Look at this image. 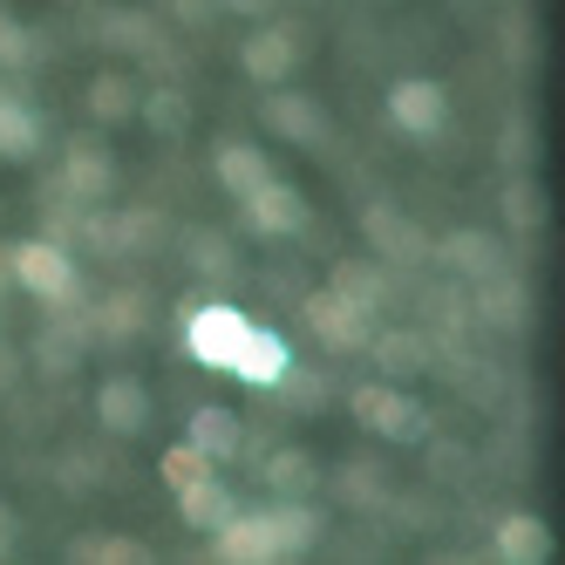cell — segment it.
Returning a JSON list of instances; mask_svg holds the SVG:
<instances>
[{"mask_svg":"<svg viewBox=\"0 0 565 565\" xmlns=\"http://www.w3.org/2000/svg\"><path fill=\"white\" fill-rule=\"evenodd\" d=\"M246 328L253 320L238 313L232 300H212V307H191V320H184V348H191V361L198 369H232V354H238V341H246Z\"/></svg>","mask_w":565,"mask_h":565,"instance_id":"cell-1","label":"cell"},{"mask_svg":"<svg viewBox=\"0 0 565 565\" xmlns=\"http://www.w3.org/2000/svg\"><path fill=\"white\" fill-rule=\"evenodd\" d=\"M96 423L109 436H143V423H150V388L137 375H109L96 388Z\"/></svg>","mask_w":565,"mask_h":565,"instance_id":"cell-10","label":"cell"},{"mask_svg":"<svg viewBox=\"0 0 565 565\" xmlns=\"http://www.w3.org/2000/svg\"><path fill=\"white\" fill-rule=\"evenodd\" d=\"M436 259L450 266V273H463V279H483V273H498V238H483V232H450L436 246Z\"/></svg>","mask_w":565,"mask_h":565,"instance_id":"cell-18","label":"cell"},{"mask_svg":"<svg viewBox=\"0 0 565 565\" xmlns=\"http://www.w3.org/2000/svg\"><path fill=\"white\" fill-rule=\"evenodd\" d=\"M28 62H34V34H28L14 14H0V68L14 75V68H28Z\"/></svg>","mask_w":565,"mask_h":565,"instance_id":"cell-32","label":"cell"},{"mask_svg":"<svg viewBox=\"0 0 565 565\" xmlns=\"http://www.w3.org/2000/svg\"><path fill=\"white\" fill-rule=\"evenodd\" d=\"M218 8H232V14H266L273 0H218Z\"/></svg>","mask_w":565,"mask_h":565,"instance_id":"cell-36","label":"cell"},{"mask_svg":"<svg viewBox=\"0 0 565 565\" xmlns=\"http://www.w3.org/2000/svg\"><path fill=\"white\" fill-rule=\"evenodd\" d=\"M388 116H395V130H409V137H436L450 124V96H443V83H429V75H409V83L388 89Z\"/></svg>","mask_w":565,"mask_h":565,"instance_id":"cell-7","label":"cell"},{"mask_svg":"<svg viewBox=\"0 0 565 565\" xmlns=\"http://www.w3.org/2000/svg\"><path fill=\"white\" fill-rule=\"evenodd\" d=\"M266 518H273L279 558H294V552H313V545H320V511H313L307 498H287L279 511H266Z\"/></svg>","mask_w":565,"mask_h":565,"instance_id":"cell-17","label":"cell"},{"mask_svg":"<svg viewBox=\"0 0 565 565\" xmlns=\"http://www.w3.org/2000/svg\"><path fill=\"white\" fill-rule=\"evenodd\" d=\"M279 89V83H273ZM266 130L273 137H287V143H328V109H320L313 96H294V89H279V96H266Z\"/></svg>","mask_w":565,"mask_h":565,"instance_id":"cell-11","label":"cell"},{"mask_svg":"<svg viewBox=\"0 0 565 565\" xmlns=\"http://www.w3.org/2000/svg\"><path fill=\"white\" fill-rule=\"evenodd\" d=\"M225 375H238L246 388H287V375H294V348L279 341L273 328H246V341H238V354H232Z\"/></svg>","mask_w":565,"mask_h":565,"instance_id":"cell-6","label":"cell"},{"mask_svg":"<svg viewBox=\"0 0 565 565\" xmlns=\"http://www.w3.org/2000/svg\"><path fill=\"white\" fill-rule=\"evenodd\" d=\"M266 483H273L279 498H307L313 483H320V463L300 450V443H287V450H273V457H266Z\"/></svg>","mask_w":565,"mask_h":565,"instance_id":"cell-20","label":"cell"},{"mask_svg":"<svg viewBox=\"0 0 565 565\" xmlns=\"http://www.w3.org/2000/svg\"><path fill=\"white\" fill-rule=\"evenodd\" d=\"M184 8V21H205V14H218V0H178Z\"/></svg>","mask_w":565,"mask_h":565,"instance_id":"cell-35","label":"cell"},{"mask_svg":"<svg viewBox=\"0 0 565 565\" xmlns=\"http://www.w3.org/2000/svg\"><path fill=\"white\" fill-rule=\"evenodd\" d=\"M375 436H388V443H423V436H429V409H423L416 395H395V388H388L382 416H375Z\"/></svg>","mask_w":565,"mask_h":565,"instance_id":"cell-23","label":"cell"},{"mask_svg":"<svg viewBox=\"0 0 565 565\" xmlns=\"http://www.w3.org/2000/svg\"><path fill=\"white\" fill-rule=\"evenodd\" d=\"M34 150H42V116L0 89V164H28Z\"/></svg>","mask_w":565,"mask_h":565,"instance_id":"cell-16","label":"cell"},{"mask_svg":"<svg viewBox=\"0 0 565 565\" xmlns=\"http://www.w3.org/2000/svg\"><path fill=\"white\" fill-rule=\"evenodd\" d=\"M491 545H498V558H511V565H545V558H552V524H545L539 511H511V518H498Z\"/></svg>","mask_w":565,"mask_h":565,"instance_id":"cell-12","label":"cell"},{"mask_svg":"<svg viewBox=\"0 0 565 565\" xmlns=\"http://www.w3.org/2000/svg\"><path fill=\"white\" fill-rule=\"evenodd\" d=\"M238 205H246V225L266 232V238H294V232L307 225V198H300L294 184H279V178H266L259 191H246Z\"/></svg>","mask_w":565,"mask_h":565,"instance_id":"cell-8","label":"cell"},{"mask_svg":"<svg viewBox=\"0 0 565 565\" xmlns=\"http://www.w3.org/2000/svg\"><path fill=\"white\" fill-rule=\"evenodd\" d=\"M89 116L109 130V124H124V116H137V83L130 75H116V68H103L96 83H89Z\"/></svg>","mask_w":565,"mask_h":565,"instance_id":"cell-22","label":"cell"},{"mask_svg":"<svg viewBox=\"0 0 565 565\" xmlns=\"http://www.w3.org/2000/svg\"><path fill=\"white\" fill-rule=\"evenodd\" d=\"M8 259H14V279H21V287H28L34 300H49V307H68L75 287H83V279H75V259L55 246V238H28V246H14Z\"/></svg>","mask_w":565,"mask_h":565,"instance_id":"cell-2","label":"cell"},{"mask_svg":"<svg viewBox=\"0 0 565 565\" xmlns=\"http://www.w3.org/2000/svg\"><path fill=\"white\" fill-rule=\"evenodd\" d=\"M369 341H375V334H369ZM375 361H382V369H395V375H416L423 361H429V348H423V334H382V341H375Z\"/></svg>","mask_w":565,"mask_h":565,"instance_id":"cell-29","label":"cell"},{"mask_svg":"<svg viewBox=\"0 0 565 565\" xmlns=\"http://www.w3.org/2000/svg\"><path fill=\"white\" fill-rule=\"evenodd\" d=\"M328 287H334V294H348L361 313H375V307H382V279H375L369 266H354V259H348V266H334V279H328Z\"/></svg>","mask_w":565,"mask_h":565,"instance_id":"cell-30","label":"cell"},{"mask_svg":"<svg viewBox=\"0 0 565 565\" xmlns=\"http://www.w3.org/2000/svg\"><path fill=\"white\" fill-rule=\"evenodd\" d=\"M361 232L375 238V253L382 259H402V266H416V259H429V238L402 218L395 205H369V218H361Z\"/></svg>","mask_w":565,"mask_h":565,"instance_id":"cell-13","label":"cell"},{"mask_svg":"<svg viewBox=\"0 0 565 565\" xmlns=\"http://www.w3.org/2000/svg\"><path fill=\"white\" fill-rule=\"evenodd\" d=\"M212 171H218V184H225L232 198H246V191H259V184L273 178V164H266V150H259V143H238V137L212 150Z\"/></svg>","mask_w":565,"mask_h":565,"instance_id":"cell-15","label":"cell"},{"mask_svg":"<svg viewBox=\"0 0 565 565\" xmlns=\"http://www.w3.org/2000/svg\"><path fill=\"white\" fill-rule=\"evenodd\" d=\"M294 62H300V42H294V28H253L246 34V49H238V68L253 75V83H287L294 75Z\"/></svg>","mask_w":565,"mask_h":565,"instance_id":"cell-9","label":"cell"},{"mask_svg":"<svg viewBox=\"0 0 565 565\" xmlns=\"http://www.w3.org/2000/svg\"><path fill=\"white\" fill-rule=\"evenodd\" d=\"M307 328L328 341V348H341V354H354V348H369V334H375V313H361L348 294H334V287H320V294H307Z\"/></svg>","mask_w":565,"mask_h":565,"instance_id":"cell-3","label":"cell"},{"mask_svg":"<svg viewBox=\"0 0 565 565\" xmlns=\"http://www.w3.org/2000/svg\"><path fill=\"white\" fill-rule=\"evenodd\" d=\"M178 511H184V524H191V532H212V524L232 511V498H225V483L205 470V477H191L184 491H178Z\"/></svg>","mask_w":565,"mask_h":565,"instance_id":"cell-19","label":"cell"},{"mask_svg":"<svg viewBox=\"0 0 565 565\" xmlns=\"http://www.w3.org/2000/svg\"><path fill=\"white\" fill-rule=\"evenodd\" d=\"M191 450L198 457H212V463H225V457H238L246 450V429H238V416L232 409H218V402H205V409H191Z\"/></svg>","mask_w":565,"mask_h":565,"instance_id":"cell-14","label":"cell"},{"mask_svg":"<svg viewBox=\"0 0 565 565\" xmlns=\"http://www.w3.org/2000/svg\"><path fill=\"white\" fill-rule=\"evenodd\" d=\"M477 313L491 320V328H518V320H524V287L504 279V273H483L477 279Z\"/></svg>","mask_w":565,"mask_h":565,"instance_id":"cell-21","label":"cell"},{"mask_svg":"<svg viewBox=\"0 0 565 565\" xmlns=\"http://www.w3.org/2000/svg\"><path fill=\"white\" fill-rule=\"evenodd\" d=\"M212 552H218L225 565H266V558H279L273 518H266V511H225V518L212 524Z\"/></svg>","mask_w":565,"mask_h":565,"instance_id":"cell-5","label":"cell"},{"mask_svg":"<svg viewBox=\"0 0 565 565\" xmlns=\"http://www.w3.org/2000/svg\"><path fill=\"white\" fill-rule=\"evenodd\" d=\"M75 361H83V348H75V334L68 328H49L42 341H34V375H75Z\"/></svg>","mask_w":565,"mask_h":565,"instance_id":"cell-27","label":"cell"},{"mask_svg":"<svg viewBox=\"0 0 565 565\" xmlns=\"http://www.w3.org/2000/svg\"><path fill=\"white\" fill-rule=\"evenodd\" d=\"M14 382H21V354L0 341V388H14Z\"/></svg>","mask_w":565,"mask_h":565,"instance_id":"cell-34","label":"cell"},{"mask_svg":"<svg viewBox=\"0 0 565 565\" xmlns=\"http://www.w3.org/2000/svg\"><path fill=\"white\" fill-rule=\"evenodd\" d=\"M68 558H83V565H143L150 552L137 539H75Z\"/></svg>","mask_w":565,"mask_h":565,"instance_id":"cell-28","label":"cell"},{"mask_svg":"<svg viewBox=\"0 0 565 565\" xmlns=\"http://www.w3.org/2000/svg\"><path fill=\"white\" fill-rule=\"evenodd\" d=\"M109 184H116L109 150H103V143H89V137H75V143L62 150V198H68L75 212H96L103 198H109Z\"/></svg>","mask_w":565,"mask_h":565,"instance_id":"cell-4","label":"cell"},{"mask_svg":"<svg viewBox=\"0 0 565 565\" xmlns=\"http://www.w3.org/2000/svg\"><path fill=\"white\" fill-rule=\"evenodd\" d=\"M137 116H143L157 137H184V130H191V103H184V89H150V96H137Z\"/></svg>","mask_w":565,"mask_h":565,"instance_id":"cell-25","label":"cell"},{"mask_svg":"<svg viewBox=\"0 0 565 565\" xmlns=\"http://www.w3.org/2000/svg\"><path fill=\"white\" fill-rule=\"evenodd\" d=\"M504 225H511V232H539V225H545V191H539L532 178H511V184H504Z\"/></svg>","mask_w":565,"mask_h":565,"instance_id":"cell-26","label":"cell"},{"mask_svg":"<svg viewBox=\"0 0 565 565\" xmlns=\"http://www.w3.org/2000/svg\"><path fill=\"white\" fill-rule=\"evenodd\" d=\"M205 470H212V457H198L191 443H178V450H164V463H157V477H164L171 491H184V483H191V477H205Z\"/></svg>","mask_w":565,"mask_h":565,"instance_id":"cell-31","label":"cell"},{"mask_svg":"<svg viewBox=\"0 0 565 565\" xmlns=\"http://www.w3.org/2000/svg\"><path fill=\"white\" fill-rule=\"evenodd\" d=\"M143 307H150V300H143L137 287H124V294H109V300L96 307V328H103V341H130V334H143V320H150Z\"/></svg>","mask_w":565,"mask_h":565,"instance_id":"cell-24","label":"cell"},{"mask_svg":"<svg viewBox=\"0 0 565 565\" xmlns=\"http://www.w3.org/2000/svg\"><path fill=\"white\" fill-rule=\"evenodd\" d=\"M382 402H388V388H382V382H361V388L348 395V409H354V423H361V429H375V416H382Z\"/></svg>","mask_w":565,"mask_h":565,"instance_id":"cell-33","label":"cell"},{"mask_svg":"<svg viewBox=\"0 0 565 565\" xmlns=\"http://www.w3.org/2000/svg\"><path fill=\"white\" fill-rule=\"evenodd\" d=\"M14 545V518H8V504H0V552Z\"/></svg>","mask_w":565,"mask_h":565,"instance_id":"cell-37","label":"cell"}]
</instances>
